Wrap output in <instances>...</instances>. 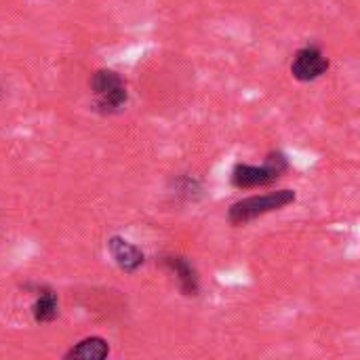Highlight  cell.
<instances>
[{
	"mask_svg": "<svg viewBox=\"0 0 360 360\" xmlns=\"http://www.w3.org/2000/svg\"><path fill=\"white\" fill-rule=\"evenodd\" d=\"M32 316L36 323L46 325L53 323L59 316V302H57V293L51 289H42L32 306Z\"/></svg>",
	"mask_w": 360,
	"mask_h": 360,
	"instance_id": "obj_8",
	"label": "cell"
},
{
	"mask_svg": "<svg viewBox=\"0 0 360 360\" xmlns=\"http://www.w3.org/2000/svg\"><path fill=\"white\" fill-rule=\"evenodd\" d=\"M331 68L329 57L323 53L319 44H306L295 51L291 61V76L297 82H314L325 76Z\"/></svg>",
	"mask_w": 360,
	"mask_h": 360,
	"instance_id": "obj_4",
	"label": "cell"
},
{
	"mask_svg": "<svg viewBox=\"0 0 360 360\" xmlns=\"http://www.w3.org/2000/svg\"><path fill=\"white\" fill-rule=\"evenodd\" d=\"M297 200L295 190H276V192H268V194H255V196H247L236 200L234 205H230L228 209V221L230 226L238 228V226H247L264 215H270L274 211H283L289 205H293Z\"/></svg>",
	"mask_w": 360,
	"mask_h": 360,
	"instance_id": "obj_1",
	"label": "cell"
},
{
	"mask_svg": "<svg viewBox=\"0 0 360 360\" xmlns=\"http://www.w3.org/2000/svg\"><path fill=\"white\" fill-rule=\"evenodd\" d=\"M91 95H93V108L103 116H114L124 110L129 103V89L127 80L110 68L95 70L89 80Z\"/></svg>",
	"mask_w": 360,
	"mask_h": 360,
	"instance_id": "obj_2",
	"label": "cell"
},
{
	"mask_svg": "<svg viewBox=\"0 0 360 360\" xmlns=\"http://www.w3.org/2000/svg\"><path fill=\"white\" fill-rule=\"evenodd\" d=\"M108 253L112 257V262L124 272V274H135L143 264H146V255L143 251L133 245L131 240L122 238V236H110L108 238Z\"/></svg>",
	"mask_w": 360,
	"mask_h": 360,
	"instance_id": "obj_6",
	"label": "cell"
},
{
	"mask_svg": "<svg viewBox=\"0 0 360 360\" xmlns=\"http://www.w3.org/2000/svg\"><path fill=\"white\" fill-rule=\"evenodd\" d=\"M289 171V160L281 150H272L266 154L262 165H247L238 162L232 169L230 184L236 190H255V188H266L276 184L285 173Z\"/></svg>",
	"mask_w": 360,
	"mask_h": 360,
	"instance_id": "obj_3",
	"label": "cell"
},
{
	"mask_svg": "<svg viewBox=\"0 0 360 360\" xmlns=\"http://www.w3.org/2000/svg\"><path fill=\"white\" fill-rule=\"evenodd\" d=\"M108 356H110V344L99 335H91V338L80 340L76 346H72L63 354L65 360H103Z\"/></svg>",
	"mask_w": 360,
	"mask_h": 360,
	"instance_id": "obj_7",
	"label": "cell"
},
{
	"mask_svg": "<svg viewBox=\"0 0 360 360\" xmlns=\"http://www.w3.org/2000/svg\"><path fill=\"white\" fill-rule=\"evenodd\" d=\"M173 194L186 202H196L202 194V186L196 177L192 175H179L177 179H173Z\"/></svg>",
	"mask_w": 360,
	"mask_h": 360,
	"instance_id": "obj_9",
	"label": "cell"
},
{
	"mask_svg": "<svg viewBox=\"0 0 360 360\" xmlns=\"http://www.w3.org/2000/svg\"><path fill=\"white\" fill-rule=\"evenodd\" d=\"M160 266L173 274L177 289L184 297H196L200 293V278L194 264L184 255H165L160 257Z\"/></svg>",
	"mask_w": 360,
	"mask_h": 360,
	"instance_id": "obj_5",
	"label": "cell"
}]
</instances>
